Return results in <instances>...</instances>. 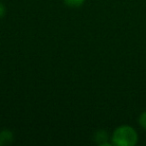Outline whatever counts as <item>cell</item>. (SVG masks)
<instances>
[{"instance_id":"cell-1","label":"cell","mask_w":146,"mask_h":146,"mask_svg":"<svg viewBox=\"0 0 146 146\" xmlns=\"http://www.w3.org/2000/svg\"><path fill=\"white\" fill-rule=\"evenodd\" d=\"M111 140L116 146H134L138 142V134L132 126L121 125L114 130Z\"/></svg>"},{"instance_id":"cell-2","label":"cell","mask_w":146,"mask_h":146,"mask_svg":"<svg viewBox=\"0 0 146 146\" xmlns=\"http://www.w3.org/2000/svg\"><path fill=\"white\" fill-rule=\"evenodd\" d=\"M94 139L95 141L99 144L100 146H109L111 145L110 143H108L107 140H108V134L105 130H98L96 131L95 135H94Z\"/></svg>"},{"instance_id":"cell-3","label":"cell","mask_w":146,"mask_h":146,"mask_svg":"<svg viewBox=\"0 0 146 146\" xmlns=\"http://www.w3.org/2000/svg\"><path fill=\"white\" fill-rule=\"evenodd\" d=\"M13 141V133L10 130L4 129L0 132V145L10 144Z\"/></svg>"},{"instance_id":"cell-4","label":"cell","mask_w":146,"mask_h":146,"mask_svg":"<svg viewBox=\"0 0 146 146\" xmlns=\"http://www.w3.org/2000/svg\"><path fill=\"white\" fill-rule=\"evenodd\" d=\"M85 0H64V3L70 7H79L83 4Z\"/></svg>"},{"instance_id":"cell-5","label":"cell","mask_w":146,"mask_h":146,"mask_svg":"<svg viewBox=\"0 0 146 146\" xmlns=\"http://www.w3.org/2000/svg\"><path fill=\"white\" fill-rule=\"evenodd\" d=\"M138 122H139L140 126H141L143 129L146 130V111H143L140 114L139 118H138Z\"/></svg>"},{"instance_id":"cell-6","label":"cell","mask_w":146,"mask_h":146,"mask_svg":"<svg viewBox=\"0 0 146 146\" xmlns=\"http://www.w3.org/2000/svg\"><path fill=\"white\" fill-rule=\"evenodd\" d=\"M5 14H6V8H5V6L2 3L0 2V18L4 17Z\"/></svg>"}]
</instances>
